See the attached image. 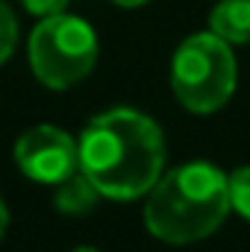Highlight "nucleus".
Segmentation results:
<instances>
[{
  "instance_id": "nucleus-1",
  "label": "nucleus",
  "mask_w": 250,
  "mask_h": 252,
  "mask_svg": "<svg viewBox=\"0 0 250 252\" xmlns=\"http://www.w3.org/2000/svg\"><path fill=\"white\" fill-rule=\"evenodd\" d=\"M80 173L109 199H138L165 173V138L153 118L135 109H109L77 138Z\"/></svg>"
},
{
  "instance_id": "nucleus-9",
  "label": "nucleus",
  "mask_w": 250,
  "mask_h": 252,
  "mask_svg": "<svg viewBox=\"0 0 250 252\" xmlns=\"http://www.w3.org/2000/svg\"><path fill=\"white\" fill-rule=\"evenodd\" d=\"M15 44H18V21L15 12L0 0V64L15 53Z\"/></svg>"
},
{
  "instance_id": "nucleus-11",
  "label": "nucleus",
  "mask_w": 250,
  "mask_h": 252,
  "mask_svg": "<svg viewBox=\"0 0 250 252\" xmlns=\"http://www.w3.org/2000/svg\"><path fill=\"white\" fill-rule=\"evenodd\" d=\"M6 226H9V208H6V202L0 199V238L6 235Z\"/></svg>"
},
{
  "instance_id": "nucleus-6",
  "label": "nucleus",
  "mask_w": 250,
  "mask_h": 252,
  "mask_svg": "<svg viewBox=\"0 0 250 252\" xmlns=\"http://www.w3.org/2000/svg\"><path fill=\"white\" fill-rule=\"evenodd\" d=\"M209 32L230 47L250 44V0H218L209 15Z\"/></svg>"
},
{
  "instance_id": "nucleus-10",
  "label": "nucleus",
  "mask_w": 250,
  "mask_h": 252,
  "mask_svg": "<svg viewBox=\"0 0 250 252\" xmlns=\"http://www.w3.org/2000/svg\"><path fill=\"white\" fill-rule=\"evenodd\" d=\"M21 6H24L30 15H36V18H50V15L65 12L68 0H21Z\"/></svg>"
},
{
  "instance_id": "nucleus-2",
  "label": "nucleus",
  "mask_w": 250,
  "mask_h": 252,
  "mask_svg": "<svg viewBox=\"0 0 250 252\" xmlns=\"http://www.w3.org/2000/svg\"><path fill=\"white\" fill-rule=\"evenodd\" d=\"M227 173L209 161L171 167L147 190L144 226L156 241L194 244L218 232L230 214Z\"/></svg>"
},
{
  "instance_id": "nucleus-13",
  "label": "nucleus",
  "mask_w": 250,
  "mask_h": 252,
  "mask_svg": "<svg viewBox=\"0 0 250 252\" xmlns=\"http://www.w3.org/2000/svg\"><path fill=\"white\" fill-rule=\"evenodd\" d=\"M71 252H100V250H94V247H74Z\"/></svg>"
},
{
  "instance_id": "nucleus-5",
  "label": "nucleus",
  "mask_w": 250,
  "mask_h": 252,
  "mask_svg": "<svg viewBox=\"0 0 250 252\" xmlns=\"http://www.w3.org/2000/svg\"><path fill=\"white\" fill-rule=\"evenodd\" d=\"M15 164L21 173L39 185H59L71 173L80 170V150L77 138H71L65 129L50 124H39L27 129L15 141Z\"/></svg>"
},
{
  "instance_id": "nucleus-7",
  "label": "nucleus",
  "mask_w": 250,
  "mask_h": 252,
  "mask_svg": "<svg viewBox=\"0 0 250 252\" xmlns=\"http://www.w3.org/2000/svg\"><path fill=\"white\" fill-rule=\"evenodd\" d=\"M97 202H100V190L94 188L80 170L71 173L68 179H62L59 185H53V205L62 214H71V217L88 214V211H94Z\"/></svg>"
},
{
  "instance_id": "nucleus-8",
  "label": "nucleus",
  "mask_w": 250,
  "mask_h": 252,
  "mask_svg": "<svg viewBox=\"0 0 250 252\" xmlns=\"http://www.w3.org/2000/svg\"><path fill=\"white\" fill-rule=\"evenodd\" d=\"M227 193H230V208L239 217L250 220V164L236 167L227 176Z\"/></svg>"
},
{
  "instance_id": "nucleus-12",
  "label": "nucleus",
  "mask_w": 250,
  "mask_h": 252,
  "mask_svg": "<svg viewBox=\"0 0 250 252\" xmlns=\"http://www.w3.org/2000/svg\"><path fill=\"white\" fill-rule=\"evenodd\" d=\"M112 3H118V6H124V9H135V6H141V3H147V0H112Z\"/></svg>"
},
{
  "instance_id": "nucleus-3",
  "label": "nucleus",
  "mask_w": 250,
  "mask_h": 252,
  "mask_svg": "<svg viewBox=\"0 0 250 252\" xmlns=\"http://www.w3.org/2000/svg\"><path fill=\"white\" fill-rule=\"evenodd\" d=\"M239 67L233 47L215 32H194L171 59V91L191 115H212L224 109L236 91Z\"/></svg>"
},
{
  "instance_id": "nucleus-4",
  "label": "nucleus",
  "mask_w": 250,
  "mask_h": 252,
  "mask_svg": "<svg viewBox=\"0 0 250 252\" xmlns=\"http://www.w3.org/2000/svg\"><path fill=\"white\" fill-rule=\"evenodd\" d=\"M27 53L33 76L53 91H65L94 70L97 35L88 21L59 12L36 24Z\"/></svg>"
}]
</instances>
